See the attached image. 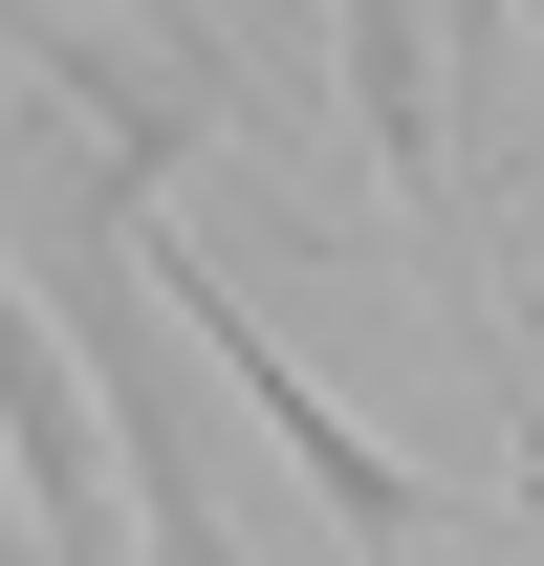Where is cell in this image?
<instances>
[{"label": "cell", "mask_w": 544, "mask_h": 566, "mask_svg": "<svg viewBox=\"0 0 544 566\" xmlns=\"http://www.w3.org/2000/svg\"><path fill=\"white\" fill-rule=\"evenodd\" d=\"M87 197H109V240H132V283H153V305H175V327H197L218 370H240V415H262L283 458L327 480V523H348V545H370V566H414V480H393V458H370V415H327V392H305V349H283V327H262V305H240V283H218V262H197V240H153V175H87Z\"/></svg>", "instance_id": "obj_1"}, {"label": "cell", "mask_w": 544, "mask_h": 566, "mask_svg": "<svg viewBox=\"0 0 544 566\" xmlns=\"http://www.w3.org/2000/svg\"><path fill=\"white\" fill-rule=\"evenodd\" d=\"M0 480L44 523V566H109V480H87V370L44 349V305L0 283Z\"/></svg>", "instance_id": "obj_2"}, {"label": "cell", "mask_w": 544, "mask_h": 566, "mask_svg": "<svg viewBox=\"0 0 544 566\" xmlns=\"http://www.w3.org/2000/svg\"><path fill=\"white\" fill-rule=\"evenodd\" d=\"M0 66H22V87H66L87 132H109V175H175V153H197V87L132 66V44H109V22H66V0H0Z\"/></svg>", "instance_id": "obj_3"}, {"label": "cell", "mask_w": 544, "mask_h": 566, "mask_svg": "<svg viewBox=\"0 0 544 566\" xmlns=\"http://www.w3.org/2000/svg\"><path fill=\"white\" fill-rule=\"evenodd\" d=\"M348 44V132H370V175H393L414 240H458V175H436V66H414V0H327Z\"/></svg>", "instance_id": "obj_4"}, {"label": "cell", "mask_w": 544, "mask_h": 566, "mask_svg": "<svg viewBox=\"0 0 544 566\" xmlns=\"http://www.w3.org/2000/svg\"><path fill=\"white\" fill-rule=\"evenodd\" d=\"M109 218V197H87ZM132 262V240H109ZM109 436H132V480H153V566H240V523L197 501V458H175V392H153V349H132V305H109Z\"/></svg>", "instance_id": "obj_5"}, {"label": "cell", "mask_w": 544, "mask_h": 566, "mask_svg": "<svg viewBox=\"0 0 544 566\" xmlns=\"http://www.w3.org/2000/svg\"><path fill=\"white\" fill-rule=\"evenodd\" d=\"M523 22H544V0H523Z\"/></svg>", "instance_id": "obj_6"}]
</instances>
